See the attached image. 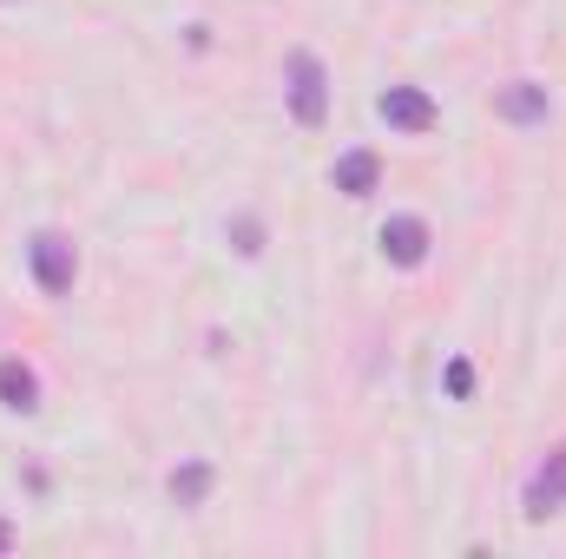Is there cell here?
I'll use <instances>...</instances> for the list:
<instances>
[{"mask_svg":"<svg viewBox=\"0 0 566 559\" xmlns=\"http://www.w3.org/2000/svg\"><path fill=\"white\" fill-rule=\"evenodd\" d=\"M27 264H33V283H40L46 296H73V277H80V251H73V238H60V231H33Z\"/></svg>","mask_w":566,"mask_h":559,"instance_id":"obj_1","label":"cell"},{"mask_svg":"<svg viewBox=\"0 0 566 559\" xmlns=\"http://www.w3.org/2000/svg\"><path fill=\"white\" fill-rule=\"evenodd\" d=\"M290 119L296 126H323L329 119V73L316 53H290Z\"/></svg>","mask_w":566,"mask_h":559,"instance_id":"obj_2","label":"cell"},{"mask_svg":"<svg viewBox=\"0 0 566 559\" xmlns=\"http://www.w3.org/2000/svg\"><path fill=\"white\" fill-rule=\"evenodd\" d=\"M376 113L389 119V133H409V139H422V133H434V99H428L422 86H389L382 99H376Z\"/></svg>","mask_w":566,"mask_h":559,"instance_id":"obj_3","label":"cell"},{"mask_svg":"<svg viewBox=\"0 0 566 559\" xmlns=\"http://www.w3.org/2000/svg\"><path fill=\"white\" fill-rule=\"evenodd\" d=\"M521 507H527V520H547V514H560L566 507V441L527 474V494H521Z\"/></svg>","mask_w":566,"mask_h":559,"instance_id":"obj_4","label":"cell"},{"mask_svg":"<svg viewBox=\"0 0 566 559\" xmlns=\"http://www.w3.org/2000/svg\"><path fill=\"white\" fill-rule=\"evenodd\" d=\"M428 244H434V238H428V224L416 218V211H402V218H389V224H382V257H389V264H402V271H416V264H422Z\"/></svg>","mask_w":566,"mask_h":559,"instance_id":"obj_5","label":"cell"},{"mask_svg":"<svg viewBox=\"0 0 566 559\" xmlns=\"http://www.w3.org/2000/svg\"><path fill=\"white\" fill-rule=\"evenodd\" d=\"M501 119H514V126H541L547 113H554V99H547V86H534V80H514V86H501Z\"/></svg>","mask_w":566,"mask_h":559,"instance_id":"obj_6","label":"cell"},{"mask_svg":"<svg viewBox=\"0 0 566 559\" xmlns=\"http://www.w3.org/2000/svg\"><path fill=\"white\" fill-rule=\"evenodd\" d=\"M329 184H336L343 198H369V191L382 184V158H376V151H343L336 171H329Z\"/></svg>","mask_w":566,"mask_h":559,"instance_id":"obj_7","label":"cell"},{"mask_svg":"<svg viewBox=\"0 0 566 559\" xmlns=\"http://www.w3.org/2000/svg\"><path fill=\"white\" fill-rule=\"evenodd\" d=\"M0 409H13V415H33V409H40V376H33L20 356L0 362Z\"/></svg>","mask_w":566,"mask_h":559,"instance_id":"obj_8","label":"cell"},{"mask_svg":"<svg viewBox=\"0 0 566 559\" xmlns=\"http://www.w3.org/2000/svg\"><path fill=\"white\" fill-rule=\"evenodd\" d=\"M205 494H211V467H205V461H191V467L171 474V500H178V507H198Z\"/></svg>","mask_w":566,"mask_h":559,"instance_id":"obj_9","label":"cell"},{"mask_svg":"<svg viewBox=\"0 0 566 559\" xmlns=\"http://www.w3.org/2000/svg\"><path fill=\"white\" fill-rule=\"evenodd\" d=\"M448 395H454V402L474 395V369H468V362H448Z\"/></svg>","mask_w":566,"mask_h":559,"instance_id":"obj_10","label":"cell"},{"mask_svg":"<svg viewBox=\"0 0 566 559\" xmlns=\"http://www.w3.org/2000/svg\"><path fill=\"white\" fill-rule=\"evenodd\" d=\"M258 238H264V231H258V224H251V218H244V224H238V251H244V257H258V251H264V244H258Z\"/></svg>","mask_w":566,"mask_h":559,"instance_id":"obj_11","label":"cell"},{"mask_svg":"<svg viewBox=\"0 0 566 559\" xmlns=\"http://www.w3.org/2000/svg\"><path fill=\"white\" fill-rule=\"evenodd\" d=\"M7 540H13V534H7V527H0V553H7Z\"/></svg>","mask_w":566,"mask_h":559,"instance_id":"obj_12","label":"cell"}]
</instances>
